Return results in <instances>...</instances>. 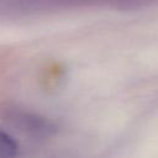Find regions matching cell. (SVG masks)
<instances>
[{
	"label": "cell",
	"mask_w": 158,
	"mask_h": 158,
	"mask_svg": "<svg viewBox=\"0 0 158 158\" xmlns=\"http://www.w3.org/2000/svg\"><path fill=\"white\" fill-rule=\"evenodd\" d=\"M12 120L15 122H17L19 130H22V131L35 135V136L36 135L47 136L52 131V125L43 117L36 116V115L20 112V114H16Z\"/></svg>",
	"instance_id": "6da1fadb"
},
{
	"label": "cell",
	"mask_w": 158,
	"mask_h": 158,
	"mask_svg": "<svg viewBox=\"0 0 158 158\" xmlns=\"http://www.w3.org/2000/svg\"><path fill=\"white\" fill-rule=\"evenodd\" d=\"M19 146L5 131L0 130V158H17Z\"/></svg>",
	"instance_id": "7a4b0ae2"
}]
</instances>
